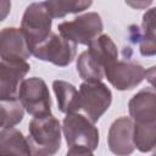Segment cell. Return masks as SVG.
<instances>
[{
	"instance_id": "44dd1931",
	"label": "cell",
	"mask_w": 156,
	"mask_h": 156,
	"mask_svg": "<svg viewBox=\"0 0 156 156\" xmlns=\"http://www.w3.org/2000/svg\"><path fill=\"white\" fill-rule=\"evenodd\" d=\"M154 0H124V2L135 10H144L152 4Z\"/></svg>"
},
{
	"instance_id": "7c38bea8",
	"label": "cell",
	"mask_w": 156,
	"mask_h": 156,
	"mask_svg": "<svg viewBox=\"0 0 156 156\" xmlns=\"http://www.w3.org/2000/svg\"><path fill=\"white\" fill-rule=\"evenodd\" d=\"M129 115L134 122H150L156 119V91L143 89L128 102Z\"/></svg>"
},
{
	"instance_id": "8fae6325",
	"label": "cell",
	"mask_w": 156,
	"mask_h": 156,
	"mask_svg": "<svg viewBox=\"0 0 156 156\" xmlns=\"http://www.w3.org/2000/svg\"><path fill=\"white\" fill-rule=\"evenodd\" d=\"M1 60H27L32 55L26 35L18 28H4L0 39Z\"/></svg>"
},
{
	"instance_id": "5b68a950",
	"label": "cell",
	"mask_w": 156,
	"mask_h": 156,
	"mask_svg": "<svg viewBox=\"0 0 156 156\" xmlns=\"http://www.w3.org/2000/svg\"><path fill=\"white\" fill-rule=\"evenodd\" d=\"M18 99L24 110L33 117L51 113V99L46 83L38 77L24 79L18 90Z\"/></svg>"
},
{
	"instance_id": "52a82bcc",
	"label": "cell",
	"mask_w": 156,
	"mask_h": 156,
	"mask_svg": "<svg viewBox=\"0 0 156 156\" xmlns=\"http://www.w3.org/2000/svg\"><path fill=\"white\" fill-rule=\"evenodd\" d=\"M76 45L77 44L65 39L62 35L51 33L32 51V55L41 61H48L56 66L65 67L73 61L76 56Z\"/></svg>"
},
{
	"instance_id": "7a4b0ae2",
	"label": "cell",
	"mask_w": 156,
	"mask_h": 156,
	"mask_svg": "<svg viewBox=\"0 0 156 156\" xmlns=\"http://www.w3.org/2000/svg\"><path fill=\"white\" fill-rule=\"evenodd\" d=\"M28 143L33 155H54L61 146V126L51 113L33 117L28 124Z\"/></svg>"
},
{
	"instance_id": "8992f818",
	"label": "cell",
	"mask_w": 156,
	"mask_h": 156,
	"mask_svg": "<svg viewBox=\"0 0 156 156\" xmlns=\"http://www.w3.org/2000/svg\"><path fill=\"white\" fill-rule=\"evenodd\" d=\"M79 101L80 108L95 123L110 107L112 94L101 80L84 82L79 87Z\"/></svg>"
},
{
	"instance_id": "7402d4cb",
	"label": "cell",
	"mask_w": 156,
	"mask_h": 156,
	"mask_svg": "<svg viewBox=\"0 0 156 156\" xmlns=\"http://www.w3.org/2000/svg\"><path fill=\"white\" fill-rule=\"evenodd\" d=\"M145 78H146V80L152 85V88H154L155 91H156V66L150 67V68L145 72Z\"/></svg>"
},
{
	"instance_id": "277c9868",
	"label": "cell",
	"mask_w": 156,
	"mask_h": 156,
	"mask_svg": "<svg viewBox=\"0 0 156 156\" xmlns=\"http://www.w3.org/2000/svg\"><path fill=\"white\" fill-rule=\"evenodd\" d=\"M102 21L96 12H88L76 17L73 21H65L57 26L60 35L65 39L82 45H89L102 32Z\"/></svg>"
},
{
	"instance_id": "5bb4252c",
	"label": "cell",
	"mask_w": 156,
	"mask_h": 156,
	"mask_svg": "<svg viewBox=\"0 0 156 156\" xmlns=\"http://www.w3.org/2000/svg\"><path fill=\"white\" fill-rule=\"evenodd\" d=\"M89 54L104 67V71L117 61L118 51L117 46L107 34H101L89 43Z\"/></svg>"
},
{
	"instance_id": "30bf717a",
	"label": "cell",
	"mask_w": 156,
	"mask_h": 156,
	"mask_svg": "<svg viewBox=\"0 0 156 156\" xmlns=\"http://www.w3.org/2000/svg\"><path fill=\"white\" fill-rule=\"evenodd\" d=\"M107 143L116 155H129L134 151V122L129 117L117 118L108 129Z\"/></svg>"
},
{
	"instance_id": "603a6c76",
	"label": "cell",
	"mask_w": 156,
	"mask_h": 156,
	"mask_svg": "<svg viewBox=\"0 0 156 156\" xmlns=\"http://www.w3.org/2000/svg\"><path fill=\"white\" fill-rule=\"evenodd\" d=\"M2 10H4V12H2V18H5V16H6V13H7V11L10 10V6H6L5 4H6V0H2Z\"/></svg>"
},
{
	"instance_id": "3957f363",
	"label": "cell",
	"mask_w": 156,
	"mask_h": 156,
	"mask_svg": "<svg viewBox=\"0 0 156 156\" xmlns=\"http://www.w3.org/2000/svg\"><path fill=\"white\" fill-rule=\"evenodd\" d=\"M51 18L44 2H33L26 9L21 22V29L26 35L30 51L51 34Z\"/></svg>"
},
{
	"instance_id": "ac0fdd59",
	"label": "cell",
	"mask_w": 156,
	"mask_h": 156,
	"mask_svg": "<svg viewBox=\"0 0 156 156\" xmlns=\"http://www.w3.org/2000/svg\"><path fill=\"white\" fill-rule=\"evenodd\" d=\"M44 4L52 18H61L68 13H78L89 9L93 0H45Z\"/></svg>"
},
{
	"instance_id": "d6986e66",
	"label": "cell",
	"mask_w": 156,
	"mask_h": 156,
	"mask_svg": "<svg viewBox=\"0 0 156 156\" xmlns=\"http://www.w3.org/2000/svg\"><path fill=\"white\" fill-rule=\"evenodd\" d=\"M77 71L80 78L85 82H100L105 76L104 67L89 54L88 50L78 56Z\"/></svg>"
},
{
	"instance_id": "9a60e30c",
	"label": "cell",
	"mask_w": 156,
	"mask_h": 156,
	"mask_svg": "<svg viewBox=\"0 0 156 156\" xmlns=\"http://www.w3.org/2000/svg\"><path fill=\"white\" fill-rule=\"evenodd\" d=\"M52 88L57 99L58 110L66 115L77 112L80 110L79 91L68 82L65 80H54Z\"/></svg>"
},
{
	"instance_id": "6da1fadb",
	"label": "cell",
	"mask_w": 156,
	"mask_h": 156,
	"mask_svg": "<svg viewBox=\"0 0 156 156\" xmlns=\"http://www.w3.org/2000/svg\"><path fill=\"white\" fill-rule=\"evenodd\" d=\"M68 155H91L99 144V130L89 118L79 113H68L62 126Z\"/></svg>"
},
{
	"instance_id": "9c48e42d",
	"label": "cell",
	"mask_w": 156,
	"mask_h": 156,
	"mask_svg": "<svg viewBox=\"0 0 156 156\" xmlns=\"http://www.w3.org/2000/svg\"><path fill=\"white\" fill-rule=\"evenodd\" d=\"M30 69L26 60H1L0 62V99L18 98V90L24 76Z\"/></svg>"
},
{
	"instance_id": "ffe728a7",
	"label": "cell",
	"mask_w": 156,
	"mask_h": 156,
	"mask_svg": "<svg viewBox=\"0 0 156 156\" xmlns=\"http://www.w3.org/2000/svg\"><path fill=\"white\" fill-rule=\"evenodd\" d=\"M23 105L18 98L2 99L0 104L1 110V128H11L18 124L23 118Z\"/></svg>"
},
{
	"instance_id": "e0dca14e",
	"label": "cell",
	"mask_w": 156,
	"mask_h": 156,
	"mask_svg": "<svg viewBox=\"0 0 156 156\" xmlns=\"http://www.w3.org/2000/svg\"><path fill=\"white\" fill-rule=\"evenodd\" d=\"M134 145L141 152H149L156 147V119L134 122Z\"/></svg>"
},
{
	"instance_id": "4fadbf2b",
	"label": "cell",
	"mask_w": 156,
	"mask_h": 156,
	"mask_svg": "<svg viewBox=\"0 0 156 156\" xmlns=\"http://www.w3.org/2000/svg\"><path fill=\"white\" fill-rule=\"evenodd\" d=\"M139 34V51L143 56L156 55V7L147 10L143 15L141 30Z\"/></svg>"
},
{
	"instance_id": "ba28073f",
	"label": "cell",
	"mask_w": 156,
	"mask_h": 156,
	"mask_svg": "<svg viewBox=\"0 0 156 156\" xmlns=\"http://www.w3.org/2000/svg\"><path fill=\"white\" fill-rule=\"evenodd\" d=\"M145 69L130 61H116L105 69V76L117 90H128L139 85L145 78Z\"/></svg>"
},
{
	"instance_id": "2e32d148",
	"label": "cell",
	"mask_w": 156,
	"mask_h": 156,
	"mask_svg": "<svg viewBox=\"0 0 156 156\" xmlns=\"http://www.w3.org/2000/svg\"><path fill=\"white\" fill-rule=\"evenodd\" d=\"M0 154L30 155L32 150L28 140L15 128H1L0 132Z\"/></svg>"
}]
</instances>
